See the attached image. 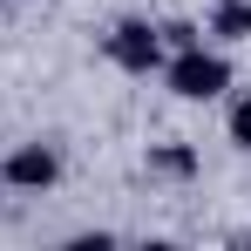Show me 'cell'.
<instances>
[{
  "label": "cell",
  "mask_w": 251,
  "mask_h": 251,
  "mask_svg": "<svg viewBox=\"0 0 251 251\" xmlns=\"http://www.w3.org/2000/svg\"><path fill=\"white\" fill-rule=\"evenodd\" d=\"M156 34H163L176 54H183V48H197V27H190V21H170V27H156Z\"/></svg>",
  "instance_id": "cell-7"
},
{
  "label": "cell",
  "mask_w": 251,
  "mask_h": 251,
  "mask_svg": "<svg viewBox=\"0 0 251 251\" xmlns=\"http://www.w3.org/2000/svg\"><path fill=\"white\" fill-rule=\"evenodd\" d=\"M150 163L163 170V176H190V170H197V156H190L183 143H156V150H150Z\"/></svg>",
  "instance_id": "cell-5"
},
{
  "label": "cell",
  "mask_w": 251,
  "mask_h": 251,
  "mask_svg": "<svg viewBox=\"0 0 251 251\" xmlns=\"http://www.w3.org/2000/svg\"><path fill=\"white\" fill-rule=\"evenodd\" d=\"M109 61L129 68V75H150V68L163 61V34H156L150 21H123V27L109 34Z\"/></svg>",
  "instance_id": "cell-2"
},
{
  "label": "cell",
  "mask_w": 251,
  "mask_h": 251,
  "mask_svg": "<svg viewBox=\"0 0 251 251\" xmlns=\"http://www.w3.org/2000/svg\"><path fill=\"white\" fill-rule=\"evenodd\" d=\"M231 143H238V150H251V95L231 109Z\"/></svg>",
  "instance_id": "cell-6"
},
{
  "label": "cell",
  "mask_w": 251,
  "mask_h": 251,
  "mask_svg": "<svg viewBox=\"0 0 251 251\" xmlns=\"http://www.w3.org/2000/svg\"><path fill=\"white\" fill-rule=\"evenodd\" d=\"M14 190H48L54 176H61V156L48 150V143H21L14 156H7V170H0Z\"/></svg>",
  "instance_id": "cell-3"
},
{
  "label": "cell",
  "mask_w": 251,
  "mask_h": 251,
  "mask_svg": "<svg viewBox=\"0 0 251 251\" xmlns=\"http://www.w3.org/2000/svg\"><path fill=\"white\" fill-rule=\"evenodd\" d=\"M0 190H7V176H0Z\"/></svg>",
  "instance_id": "cell-8"
},
{
  "label": "cell",
  "mask_w": 251,
  "mask_h": 251,
  "mask_svg": "<svg viewBox=\"0 0 251 251\" xmlns=\"http://www.w3.org/2000/svg\"><path fill=\"white\" fill-rule=\"evenodd\" d=\"M231 88V61L224 54H204V41L183 48L176 61H170V95H183V102H210V95H224Z\"/></svg>",
  "instance_id": "cell-1"
},
{
  "label": "cell",
  "mask_w": 251,
  "mask_h": 251,
  "mask_svg": "<svg viewBox=\"0 0 251 251\" xmlns=\"http://www.w3.org/2000/svg\"><path fill=\"white\" fill-rule=\"evenodd\" d=\"M210 34H217V41H251V0H217Z\"/></svg>",
  "instance_id": "cell-4"
}]
</instances>
